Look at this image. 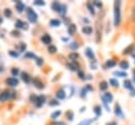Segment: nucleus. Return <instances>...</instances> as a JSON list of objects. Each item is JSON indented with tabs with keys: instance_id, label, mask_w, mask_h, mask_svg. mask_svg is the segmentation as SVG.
I'll list each match as a JSON object with an SVG mask.
<instances>
[{
	"instance_id": "f257e3e1",
	"label": "nucleus",
	"mask_w": 135,
	"mask_h": 125,
	"mask_svg": "<svg viewBox=\"0 0 135 125\" xmlns=\"http://www.w3.org/2000/svg\"><path fill=\"white\" fill-rule=\"evenodd\" d=\"M121 1L117 0L114 2V26H119L121 23V11H120Z\"/></svg>"
},
{
	"instance_id": "f03ea898",
	"label": "nucleus",
	"mask_w": 135,
	"mask_h": 125,
	"mask_svg": "<svg viewBox=\"0 0 135 125\" xmlns=\"http://www.w3.org/2000/svg\"><path fill=\"white\" fill-rule=\"evenodd\" d=\"M52 8H53L55 12H57V13H59V14H61V15H64L65 12H66V5L61 4V3H59L58 1H54V2L52 3Z\"/></svg>"
},
{
	"instance_id": "7ed1b4c3",
	"label": "nucleus",
	"mask_w": 135,
	"mask_h": 125,
	"mask_svg": "<svg viewBox=\"0 0 135 125\" xmlns=\"http://www.w3.org/2000/svg\"><path fill=\"white\" fill-rule=\"evenodd\" d=\"M26 14H27V18H28V20L32 22V23H36L37 22V20H38V16H37V14L32 9V8H26Z\"/></svg>"
},
{
	"instance_id": "20e7f679",
	"label": "nucleus",
	"mask_w": 135,
	"mask_h": 125,
	"mask_svg": "<svg viewBox=\"0 0 135 125\" xmlns=\"http://www.w3.org/2000/svg\"><path fill=\"white\" fill-rule=\"evenodd\" d=\"M32 83H33V85H35V87H37L38 89H43L44 88V85H43V83L38 79V78H33L32 80Z\"/></svg>"
},
{
	"instance_id": "39448f33",
	"label": "nucleus",
	"mask_w": 135,
	"mask_h": 125,
	"mask_svg": "<svg viewBox=\"0 0 135 125\" xmlns=\"http://www.w3.org/2000/svg\"><path fill=\"white\" fill-rule=\"evenodd\" d=\"M114 113H115V116H116V117L123 118L122 109H121V107H120V105H119L118 103H117V104H115V106H114Z\"/></svg>"
},
{
	"instance_id": "423d86ee",
	"label": "nucleus",
	"mask_w": 135,
	"mask_h": 125,
	"mask_svg": "<svg viewBox=\"0 0 135 125\" xmlns=\"http://www.w3.org/2000/svg\"><path fill=\"white\" fill-rule=\"evenodd\" d=\"M66 66H68L71 70H73V71H78V70H79V64H78L76 61H72V62L68 63Z\"/></svg>"
},
{
	"instance_id": "0eeeda50",
	"label": "nucleus",
	"mask_w": 135,
	"mask_h": 125,
	"mask_svg": "<svg viewBox=\"0 0 135 125\" xmlns=\"http://www.w3.org/2000/svg\"><path fill=\"white\" fill-rule=\"evenodd\" d=\"M5 83H6L7 85H9V86H17L18 83H19V81H18L16 78L11 77V78H7V79L5 80Z\"/></svg>"
},
{
	"instance_id": "6e6552de",
	"label": "nucleus",
	"mask_w": 135,
	"mask_h": 125,
	"mask_svg": "<svg viewBox=\"0 0 135 125\" xmlns=\"http://www.w3.org/2000/svg\"><path fill=\"white\" fill-rule=\"evenodd\" d=\"M41 41H42L44 44H46V45H50V44L52 43V38H51V36H50V35H47V34H44V35L41 37Z\"/></svg>"
},
{
	"instance_id": "1a4fd4ad",
	"label": "nucleus",
	"mask_w": 135,
	"mask_h": 125,
	"mask_svg": "<svg viewBox=\"0 0 135 125\" xmlns=\"http://www.w3.org/2000/svg\"><path fill=\"white\" fill-rule=\"evenodd\" d=\"M44 102H45V97L44 96H38L35 105H36V107H41L44 104Z\"/></svg>"
},
{
	"instance_id": "9d476101",
	"label": "nucleus",
	"mask_w": 135,
	"mask_h": 125,
	"mask_svg": "<svg viewBox=\"0 0 135 125\" xmlns=\"http://www.w3.org/2000/svg\"><path fill=\"white\" fill-rule=\"evenodd\" d=\"M9 97H11V93H9L8 91H2V92L0 93V102H5V101H7V100L9 99Z\"/></svg>"
},
{
	"instance_id": "9b49d317",
	"label": "nucleus",
	"mask_w": 135,
	"mask_h": 125,
	"mask_svg": "<svg viewBox=\"0 0 135 125\" xmlns=\"http://www.w3.org/2000/svg\"><path fill=\"white\" fill-rule=\"evenodd\" d=\"M15 26H16L17 28H23V29H27V24H26L25 22L21 21V20H17V21L15 22Z\"/></svg>"
},
{
	"instance_id": "f8f14e48",
	"label": "nucleus",
	"mask_w": 135,
	"mask_h": 125,
	"mask_svg": "<svg viewBox=\"0 0 135 125\" xmlns=\"http://www.w3.org/2000/svg\"><path fill=\"white\" fill-rule=\"evenodd\" d=\"M85 55H86V57H88L90 60H94V59H95V54H94L93 49L90 48V47H86V48H85Z\"/></svg>"
},
{
	"instance_id": "ddd939ff",
	"label": "nucleus",
	"mask_w": 135,
	"mask_h": 125,
	"mask_svg": "<svg viewBox=\"0 0 135 125\" xmlns=\"http://www.w3.org/2000/svg\"><path fill=\"white\" fill-rule=\"evenodd\" d=\"M123 86H124V88L130 89V90H132V89L134 88V85L132 84V81L129 80V79H126V80H124V82H123Z\"/></svg>"
},
{
	"instance_id": "4468645a",
	"label": "nucleus",
	"mask_w": 135,
	"mask_h": 125,
	"mask_svg": "<svg viewBox=\"0 0 135 125\" xmlns=\"http://www.w3.org/2000/svg\"><path fill=\"white\" fill-rule=\"evenodd\" d=\"M81 30H82V33H83L84 35H91L92 32H93V28H92V26H90V25H85V26L82 27Z\"/></svg>"
},
{
	"instance_id": "2eb2a0df",
	"label": "nucleus",
	"mask_w": 135,
	"mask_h": 125,
	"mask_svg": "<svg viewBox=\"0 0 135 125\" xmlns=\"http://www.w3.org/2000/svg\"><path fill=\"white\" fill-rule=\"evenodd\" d=\"M56 98H57V100H63V99H65V93H64V91H63L62 89L57 90V91H56Z\"/></svg>"
},
{
	"instance_id": "dca6fc26",
	"label": "nucleus",
	"mask_w": 135,
	"mask_h": 125,
	"mask_svg": "<svg viewBox=\"0 0 135 125\" xmlns=\"http://www.w3.org/2000/svg\"><path fill=\"white\" fill-rule=\"evenodd\" d=\"M132 51H134V44H131L129 45L128 47H126L122 51L123 55H129V54H132Z\"/></svg>"
},
{
	"instance_id": "f3484780",
	"label": "nucleus",
	"mask_w": 135,
	"mask_h": 125,
	"mask_svg": "<svg viewBox=\"0 0 135 125\" xmlns=\"http://www.w3.org/2000/svg\"><path fill=\"white\" fill-rule=\"evenodd\" d=\"M21 78H22V80L25 82V83H30L31 82V80H32V78L30 77V75L27 74V72H21Z\"/></svg>"
},
{
	"instance_id": "a211bd4d",
	"label": "nucleus",
	"mask_w": 135,
	"mask_h": 125,
	"mask_svg": "<svg viewBox=\"0 0 135 125\" xmlns=\"http://www.w3.org/2000/svg\"><path fill=\"white\" fill-rule=\"evenodd\" d=\"M68 33H69L70 36H73V35L76 33V25L70 24V25L68 26Z\"/></svg>"
},
{
	"instance_id": "6ab92c4d",
	"label": "nucleus",
	"mask_w": 135,
	"mask_h": 125,
	"mask_svg": "<svg viewBox=\"0 0 135 125\" xmlns=\"http://www.w3.org/2000/svg\"><path fill=\"white\" fill-rule=\"evenodd\" d=\"M115 65H116V61H115L114 59H109V60H107V62H105V67H107V68L114 67Z\"/></svg>"
},
{
	"instance_id": "aec40b11",
	"label": "nucleus",
	"mask_w": 135,
	"mask_h": 125,
	"mask_svg": "<svg viewBox=\"0 0 135 125\" xmlns=\"http://www.w3.org/2000/svg\"><path fill=\"white\" fill-rule=\"evenodd\" d=\"M119 65H120V68H121L122 70H126V69H128V68L130 67V64H129V62H128L127 60H122V61H120Z\"/></svg>"
},
{
	"instance_id": "412c9836",
	"label": "nucleus",
	"mask_w": 135,
	"mask_h": 125,
	"mask_svg": "<svg viewBox=\"0 0 135 125\" xmlns=\"http://www.w3.org/2000/svg\"><path fill=\"white\" fill-rule=\"evenodd\" d=\"M108 87H109V83H108L107 81H101V82L99 83V89H100V90L104 91V90L108 89Z\"/></svg>"
},
{
	"instance_id": "4be33fe9",
	"label": "nucleus",
	"mask_w": 135,
	"mask_h": 125,
	"mask_svg": "<svg viewBox=\"0 0 135 125\" xmlns=\"http://www.w3.org/2000/svg\"><path fill=\"white\" fill-rule=\"evenodd\" d=\"M103 98L105 99V101L108 102V103H110V102H112L113 101V99H114V97H113V95L109 91V92H105L104 95H103Z\"/></svg>"
},
{
	"instance_id": "5701e85b",
	"label": "nucleus",
	"mask_w": 135,
	"mask_h": 125,
	"mask_svg": "<svg viewBox=\"0 0 135 125\" xmlns=\"http://www.w3.org/2000/svg\"><path fill=\"white\" fill-rule=\"evenodd\" d=\"M93 110H94L96 117H100V116H101L102 110H101V106H100V105H96V106H94V109H93Z\"/></svg>"
},
{
	"instance_id": "b1692460",
	"label": "nucleus",
	"mask_w": 135,
	"mask_h": 125,
	"mask_svg": "<svg viewBox=\"0 0 135 125\" xmlns=\"http://www.w3.org/2000/svg\"><path fill=\"white\" fill-rule=\"evenodd\" d=\"M86 7H88L89 12H90V13H91V14L94 16L96 12H95V7H94V5L92 4V2H88V3H86Z\"/></svg>"
},
{
	"instance_id": "393cba45",
	"label": "nucleus",
	"mask_w": 135,
	"mask_h": 125,
	"mask_svg": "<svg viewBox=\"0 0 135 125\" xmlns=\"http://www.w3.org/2000/svg\"><path fill=\"white\" fill-rule=\"evenodd\" d=\"M16 7H17V11H18L19 13H21V12L24 9L25 6H24V4H23L21 1H17V2H16Z\"/></svg>"
},
{
	"instance_id": "a878e982",
	"label": "nucleus",
	"mask_w": 135,
	"mask_h": 125,
	"mask_svg": "<svg viewBox=\"0 0 135 125\" xmlns=\"http://www.w3.org/2000/svg\"><path fill=\"white\" fill-rule=\"evenodd\" d=\"M50 24H51L52 26H54V27H57V26H59V25L61 24V21L58 20V19H52V20L50 21Z\"/></svg>"
},
{
	"instance_id": "bb28decb",
	"label": "nucleus",
	"mask_w": 135,
	"mask_h": 125,
	"mask_svg": "<svg viewBox=\"0 0 135 125\" xmlns=\"http://www.w3.org/2000/svg\"><path fill=\"white\" fill-rule=\"evenodd\" d=\"M78 58H79V55H78L77 53H75V51H73V53H71V54L69 55V59L72 60V61H76Z\"/></svg>"
},
{
	"instance_id": "cd10ccee",
	"label": "nucleus",
	"mask_w": 135,
	"mask_h": 125,
	"mask_svg": "<svg viewBox=\"0 0 135 125\" xmlns=\"http://www.w3.org/2000/svg\"><path fill=\"white\" fill-rule=\"evenodd\" d=\"M114 76H117V77H121V78H124V77H128V74H127L126 71L116 70V71H114Z\"/></svg>"
},
{
	"instance_id": "c85d7f7f",
	"label": "nucleus",
	"mask_w": 135,
	"mask_h": 125,
	"mask_svg": "<svg viewBox=\"0 0 135 125\" xmlns=\"http://www.w3.org/2000/svg\"><path fill=\"white\" fill-rule=\"evenodd\" d=\"M47 50H49L50 54H55V53L57 51V47H56L55 45H53V44H50V45L47 46Z\"/></svg>"
},
{
	"instance_id": "c756f323",
	"label": "nucleus",
	"mask_w": 135,
	"mask_h": 125,
	"mask_svg": "<svg viewBox=\"0 0 135 125\" xmlns=\"http://www.w3.org/2000/svg\"><path fill=\"white\" fill-rule=\"evenodd\" d=\"M110 84H111L113 87H118V86H119V82H118L117 79H115V78H111V79H110Z\"/></svg>"
},
{
	"instance_id": "7c9ffc66",
	"label": "nucleus",
	"mask_w": 135,
	"mask_h": 125,
	"mask_svg": "<svg viewBox=\"0 0 135 125\" xmlns=\"http://www.w3.org/2000/svg\"><path fill=\"white\" fill-rule=\"evenodd\" d=\"M65 118H66L69 121H73V119H74V113H73V111H71V110L66 111V112H65Z\"/></svg>"
},
{
	"instance_id": "2f4dec72",
	"label": "nucleus",
	"mask_w": 135,
	"mask_h": 125,
	"mask_svg": "<svg viewBox=\"0 0 135 125\" xmlns=\"http://www.w3.org/2000/svg\"><path fill=\"white\" fill-rule=\"evenodd\" d=\"M78 47H79V44H78L77 42H72V43L70 44V48H71L72 50H76V49H78Z\"/></svg>"
},
{
	"instance_id": "473e14b6",
	"label": "nucleus",
	"mask_w": 135,
	"mask_h": 125,
	"mask_svg": "<svg viewBox=\"0 0 135 125\" xmlns=\"http://www.w3.org/2000/svg\"><path fill=\"white\" fill-rule=\"evenodd\" d=\"M101 98V100H102V103H103V105H104V107H105V109H107V111H110L111 109H110V106H109V103L105 101V99L103 98V96H101L100 97Z\"/></svg>"
},
{
	"instance_id": "72a5a7b5",
	"label": "nucleus",
	"mask_w": 135,
	"mask_h": 125,
	"mask_svg": "<svg viewBox=\"0 0 135 125\" xmlns=\"http://www.w3.org/2000/svg\"><path fill=\"white\" fill-rule=\"evenodd\" d=\"M60 114H61V111H60V110H56V111H54V112L51 114V118L55 120V119H57V118H58Z\"/></svg>"
},
{
	"instance_id": "f704fd0d",
	"label": "nucleus",
	"mask_w": 135,
	"mask_h": 125,
	"mask_svg": "<svg viewBox=\"0 0 135 125\" xmlns=\"http://www.w3.org/2000/svg\"><path fill=\"white\" fill-rule=\"evenodd\" d=\"M92 122H93V120H92V119H89V120H84V121L80 122L78 125H91Z\"/></svg>"
},
{
	"instance_id": "c9c22d12",
	"label": "nucleus",
	"mask_w": 135,
	"mask_h": 125,
	"mask_svg": "<svg viewBox=\"0 0 135 125\" xmlns=\"http://www.w3.org/2000/svg\"><path fill=\"white\" fill-rule=\"evenodd\" d=\"M4 16H5L6 18H9V17L12 16V11H11L9 8H5V9H4Z\"/></svg>"
},
{
	"instance_id": "e433bc0d",
	"label": "nucleus",
	"mask_w": 135,
	"mask_h": 125,
	"mask_svg": "<svg viewBox=\"0 0 135 125\" xmlns=\"http://www.w3.org/2000/svg\"><path fill=\"white\" fill-rule=\"evenodd\" d=\"M26 58H32V59H37V57H36V55L35 54H33V53H30V51H27L25 55H24Z\"/></svg>"
},
{
	"instance_id": "4c0bfd02",
	"label": "nucleus",
	"mask_w": 135,
	"mask_h": 125,
	"mask_svg": "<svg viewBox=\"0 0 135 125\" xmlns=\"http://www.w3.org/2000/svg\"><path fill=\"white\" fill-rule=\"evenodd\" d=\"M92 4H93V5H95V6H97L98 8H101V7H102V2H99V1H96V0H95V1H93V2H92Z\"/></svg>"
},
{
	"instance_id": "58836bf2",
	"label": "nucleus",
	"mask_w": 135,
	"mask_h": 125,
	"mask_svg": "<svg viewBox=\"0 0 135 125\" xmlns=\"http://www.w3.org/2000/svg\"><path fill=\"white\" fill-rule=\"evenodd\" d=\"M77 75H78V77H79L80 79H82V80H84V79H85V77H84L85 75H84V72H83L82 70H80V69H79V70L77 71Z\"/></svg>"
},
{
	"instance_id": "ea45409f",
	"label": "nucleus",
	"mask_w": 135,
	"mask_h": 125,
	"mask_svg": "<svg viewBox=\"0 0 135 125\" xmlns=\"http://www.w3.org/2000/svg\"><path fill=\"white\" fill-rule=\"evenodd\" d=\"M49 104H50V106H57V105H59V102H58V100H51L49 102Z\"/></svg>"
},
{
	"instance_id": "a19ab883",
	"label": "nucleus",
	"mask_w": 135,
	"mask_h": 125,
	"mask_svg": "<svg viewBox=\"0 0 135 125\" xmlns=\"http://www.w3.org/2000/svg\"><path fill=\"white\" fill-rule=\"evenodd\" d=\"M91 68H93V69H96L97 68V64H96V59H94V60H91Z\"/></svg>"
},
{
	"instance_id": "79ce46f5",
	"label": "nucleus",
	"mask_w": 135,
	"mask_h": 125,
	"mask_svg": "<svg viewBox=\"0 0 135 125\" xmlns=\"http://www.w3.org/2000/svg\"><path fill=\"white\" fill-rule=\"evenodd\" d=\"M8 54H9V56H12L13 58H17V57L19 56V54H18V53H16L15 50H9V51H8Z\"/></svg>"
},
{
	"instance_id": "37998d69",
	"label": "nucleus",
	"mask_w": 135,
	"mask_h": 125,
	"mask_svg": "<svg viewBox=\"0 0 135 125\" xmlns=\"http://www.w3.org/2000/svg\"><path fill=\"white\" fill-rule=\"evenodd\" d=\"M19 74V69L18 68H12V75H13V77H17V75Z\"/></svg>"
},
{
	"instance_id": "c03bdc74",
	"label": "nucleus",
	"mask_w": 135,
	"mask_h": 125,
	"mask_svg": "<svg viewBox=\"0 0 135 125\" xmlns=\"http://www.w3.org/2000/svg\"><path fill=\"white\" fill-rule=\"evenodd\" d=\"M86 91H88V90L83 87V88L81 89V91H80V97H81V98H85V97H86Z\"/></svg>"
},
{
	"instance_id": "a18cd8bd",
	"label": "nucleus",
	"mask_w": 135,
	"mask_h": 125,
	"mask_svg": "<svg viewBox=\"0 0 135 125\" xmlns=\"http://www.w3.org/2000/svg\"><path fill=\"white\" fill-rule=\"evenodd\" d=\"M37 98H38V96H35V95H31V97H30V100H31V102H33L34 104L36 103V101H37Z\"/></svg>"
},
{
	"instance_id": "49530a36",
	"label": "nucleus",
	"mask_w": 135,
	"mask_h": 125,
	"mask_svg": "<svg viewBox=\"0 0 135 125\" xmlns=\"http://www.w3.org/2000/svg\"><path fill=\"white\" fill-rule=\"evenodd\" d=\"M34 4H35V5H39V6H43V5L45 4V2H44V1L37 0V1H35V2H34Z\"/></svg>"
},
{
	"instance_id": "de8ad7c7",
	"label": "nucleus",
	"mask_w": 135,
	"mask_h": 125,
	"mask_svg": "<svg viewBox=\"0 0 135 125\" xmlns=\"http://www.w3.org/2000/svg\"><path fill=\"white\" fill-rule=\"evenodd\" d=\"M36 63H37L38 66H41V65L43 64V59H41V58H37V59H36Z\"/></svg>"
},
{
	"instance_id": "09e8293b",
	"label": "nucleus",
	"mask_w": 135,
	"mask_h": 125,
	"mask_svg": "<svg viewBox=\"0 0 135 125\" xmlns=\"http://www.w3.org/2000/svg\"><path fill=\"white\" fill-rule=\"evenodd\" d=\"M84 88H85L88 91H91V90H93V86H92V85H90V84H86V85L84 86Z\"/></svg>"
},
{
	"instance_id": "8fccbe9b",
	"label": "nucleus",
	"mask_w": 135,
	"mask_h": 125,
	"mask_svg": "<svg viewBox=\"0 0 135 125\" xmlns=\"http://www.w3.org/2000/svg\"><path fill=\"white\" fill-rule=\"evenodd\" d=\"M25 48H26V45H25L24 43H20V50H21V51H24Z\"/></svg>"
},
{
	"instance_id": "3c124183",
	"label": "nucleus",
	"mask_w": 135,
	"mask_h": 125,
	"mask_svg": "<svg viewBox=\"0 0 135 125\" xmlns=\"http://www.w3.org/2000/svg\"><path fill=\"white\" fill-rule=\"evenodd\" d=\"M131 18H132V20L135 22V6L133 7V11H132V16H131Z\"/></svg>"
},
{
	"instance_id": "603ef678",
	"label": "nucleus",
	"mask_w": 135,
	"mask_h": 125,
	"mask_svg": "<svg viewBox=\"0 0 135 125\" xmlns=\"http://www.w3.org/2000/svg\"><path fill=\"white\" fill-rule=\"evenodd\" d=\"M12 35H13L14 37H19V36H20L19 32H17V30H13V32H12Z\"/></svg>"
},
{
	"instance_id": "864d4df0",
	"label": "nucleus",
	"mask_w": 135,
	"mask_h": 125,
	"mask_svg": "<svg viewBox=\"0 0 135 125\" xmlns=\"http://www.w3.org/2000/svg\"><path fill=\"white\" fill-rule=\"evenodd\" d=\"M105 125H117V123H116L115 121H112V122H109V123H107Z\"/></svg>"
},
{
	"instance_id": "5fc2aeb1",
	"label": "nucleus",
	"mask_w": 135,
	"mask_h": 125,
	"mask_svg": "<svg viewBox=\"0 0 135 125\" xmlns=\"http://www.w3.org/2000/svg\"><path fill=\"white\" fill-rule=\"evenodd\" d=\"M53 125H64V123L63 122H55V123H53Z\"/></svg>"
},
{
	"instance_id": "6e6d98bb",
	"label": "nucleus",
	"mask_w": 135,
	"mask_h": 125,
	"mask_svg": "<svg viewBox=\"0 0 135 125\" xmlns=\"http://www.w3.org/2000/svg\"><path fill=\"white\" fill-rule=\"evenodd\" d=\"M131 96H135V88H133L131 90Z\"/></svg>"
},
{
	"instance_id": "4d7b16f0",
	"label": "nucleus",
	"mask_w": 135,
	"mask_h": 125,
	"mask_svg": "<svg viewBox=\"0 0 135 125\" xmlns=\"http://www.w3.org/2000/svg\"><path fill=\"white\" fill-rule=\"evenodd\" d=\"M84 109H85V107H81V109H80V112H82V111H84Z\"/></svg>"
},
{
	"instance_id": "13d9d810",
	"label": "nucleus",
	"mask_w": 135,
	"mask_h": 125,
	"mask_svg": "<svg viewBox=\"0 0 135 125\" xmlns=\"http://www.w3.org/2000/svg\"><path fill=\"white\" fill-rule=\"evenodd\" d=\"M83 21H84L85 23H88V22H89V19H85V18H84V19H83Z\"/></svg>"
},
{
	"instance_id": "bf43d9fd",
	"label": "nucleus",
	"mask_w": 135,
	"mask_h": 125,
	"mask_svg": "<svg viewBox=\"0 0 135 125\" xmlns=\"http://www.w3.org/2000/svg\"><path fill=\"white\" fill-rule=\"evenodd\" d=\"M132 57L135 59V53H132Z\"/></svg>"
},
{
	"instance_id": "052dcab7",
	"label": "nucleus",
	"mask_w": 135,
	"mask_h": 125,
	"mask_svg": "<svg viewBox=\"0 0 135 125\" xmlns=\"http://www.w3.org/2000/svg\"><path fill=\"white\" fill-rule=\"evenodd\" d=\"M134 77H133V81H134V84H135V75H133Z\"/></svg>"
},
{
	"instance_id": "680f3d73",
	"label": "nucleus",
	"mask_w": 135,
	"mask_h": 125,
	"mask_svg": "<svg viewBox=\"0 0 135 125\" xmlns=\"http://www.w3.org/2000/svg\"><path fill=\"white\" fill-rule=\"evenodd\" d=\"M1 22H2V19H1V18H0V23H1Z\"/></svg>"
}]
</instances>
